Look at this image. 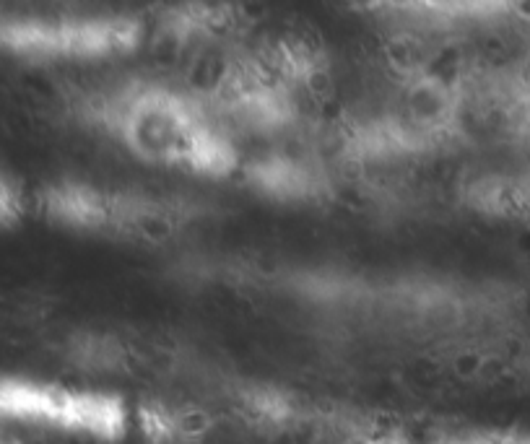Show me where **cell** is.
<instances>
[{
	"mask_svg": "<svg viewBox=\"0 0 530 444\" xmlns=\"http://www.w3.org/2000/svg\"><path fill=\"white\" fill-rule=\"evenodd\" d=\"M138 232L151 242H162L172 234V221L162 213H143V216H138Z\"/></svg>",
	"mask_w": 530,
	"mask_h": 444,
	"instance_id": "cell-2",
	"label": "cell"
},
{
	"mask_svg": "<svg viewBox=\"0 0 530 444\" xmlns=\"http://www.w3.org/2000/svg\"><path fill=\"white\" fill-rule=\"evenodd\" d=\"M211 426L214 419L203 408H185L175 416V432L185 439H201L203 434L211 432Z\"/></svg>",
	"mask_w": 530,
	"mask_h": 444,
	"instance_id": "cell-1",
	"label": "cell"
},
{
	"mask_svg": "<svg viewBox=\"0 0 530 444\" xmlns=\"http://www.w3.org/2000/svg\"><path fill=\"white\" fill-rule=\"evenodd\" d=\"M481 364H484V356L476 354V351H460L453 359V374L460 380H479Z\"/></svg>",
	"mask_w": 530,
	"mask_h": 444,
	"instance_id": "cell-3",
	"label": "cell"
}]
</instances>
